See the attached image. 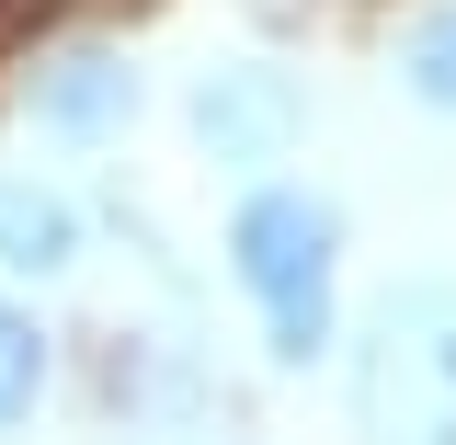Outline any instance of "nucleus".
<instances>
[{
  "instance_id": "1",
  "label": "nucleus",
  "mask_w": 456,
  "mask_h": 445,
  "mask_svg": "<svg viewBox=\"0 0 456 445\" xmlns=\"http://www.w3.org/2000/svg\"><path fill=\"white\" fill-rule=\"evenodd\" d=\"M228 275L251 285L274 366L331 354V275H342V206L308 183H251L228 218Z\"/></svg>"
},
{
  "instance_id": "4",
  "label": "nucleus",
  "mask_w": 456,
  "mask_h": 445,
  "mask_svg": "<svg viewBox=\"0 0 456 445\" xmlns=\"http://www.w3.org/2000/svg\"><path fill=\"white\" fill-rule=\"evenodd\" d=\"M126 114H137V69L114 46H69L35 69V126L46 137H114Z\"/></svg>"
},
{
  "instance_id": "7",
  "label": "nucleus",
  "mask_w": 456,
  "mask_h": 445,
  "mask_svg": "<svg viewBox=\"0 0 456 445\" xmlns=\"http://www.w3.org/2000/svg\"><path fill=\"white\" fill-rule=\"evenodd\" d=\"M35 400H46V332L35 309H0V434L35 423Z\"/></svg>"
},
{
  "instance_id": "5",
  "label": "nucleus",
  "mask_w": 456,
  "mask_h": 445,
  "mask_svg": "<svg viewBox=\"0 0 456 445\" xmlns=\"http://www.w3.org/2000/svg\"><path fill=\"white\" fill-rule=\"evenodd\" d=\"M69 263H80V206L35 171H0V275H69Z\"/></svg>"
},
{
  "instance_id": "6",
  "label": "nucleus",
  "mask_w": 456,
  "mask_h": 445,
  "mask_svg": "<svg viewBox=\"0 0 456 445\" xmlns=\"http://www.w3.org/2000/svg\"><path fill=\"white\" fill-rule=\"evenodd\" d=\"M399 92L434 103V114H456V0H434V12L399 35Z\"/></svg>"
},
{
  "instance_id": "3",
  "label": "nucleus",
  "mask_w": 456,
  "mask_h": 445,
  "mask_svg": "<svg viewBox=\"0 0 456 445\" xmlns=\"http://www.w3.org/2000/svg\"><path fill=\"white\" fill-rule=\"evenodd\" d=\"M194 137H206V161L217 171H274L297 137H308V92L263 69V57H217L206 80H194Z\"/></svg>"
},
{
  "instance_id": "2",
  "label": "nucleus",
  "mask_w": 456,
  "mask_h": 445,
  "mask_svg": "<svg viewBox=\"0 0 456 445\" xmlns=\"http://www.w3.org/2000/svg\"><path fill=\"white\" fill-rule=\"evenodd\" d=\"M354 434L365 445H456V285H388L354 342Z\"/></svg>"
}]
</instances>
